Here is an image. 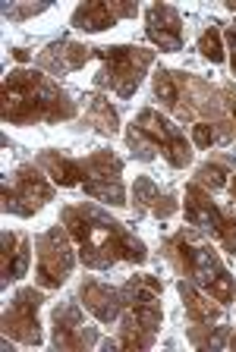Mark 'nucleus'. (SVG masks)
Returning a JSON list of instances; mask_svg holds the SVG:
<instances>
[{
  "label": "nucleus",
  "instance_id": "f257e3e1",
  "mask_svg": "<svg viewBox=\"0 0 236 352\" xmlns=\"http://www.w3.org/2000/svg\"><path fill=\"white\" fill-rule=\"evenodd\" d=\"M63 227L79 245V258L92 271H111L117 261L142 264L148 258L145 242L136 239L120 220L107 217L101 208L82 201V205L63 208Z\"/></svg>",
  "mask_w": 236,
  "mask_h": 352
},
{
  "label": "nucleus",
  "instance_id": "f03ea898",
  "mask_svg": "<svg viewBox=\"0 0 236 352\" xmlns=\"http://www.w3.org/2000/svg\"><path fill=\"white\" fill-rule=\"evenodd\" d=\"M76 117V101L51 76L38 69H13L3 79V123H60Z\"/></svg>",
  "mask_w": 236,
  "mask_h": 352
},
{
  "label": "nucleus",
  "instance_id": "7ed1b4c3",
  "mask_svg": "<svg viewBox=\"0 0 236 352\" xmlns=\"http://www.w3.org/2000/svg\"><path fill=\"white\" fill-rule=\"evenodd\" d=\"M164 255H167V261L173 264L183 277L186 274L195 277V283H199L214 302H221V305L233 302V296H236L233 277L224 271L221 258H217V252H214L211 245L199 242L192 233H177L164 245Z\"/></svg>",
  "mask_w": 236,
  "mask_h": 352
},
{
  "label": "nucleus",
  "instance_id": "20e7f679",
  "mask_svg": "<svg viewBox=\"0 0 236 352\" xmlns=\"http://www.w3.org/2000/svg\"><path fill=\"white\" fill-rule=\"evenodd\" d=\"M95 57L101 60L95 85L111 88L120 98H133L145 69L155 63V54L142 47H95Z\"/></svg>",
  "mask_w": 236,
  "mask_h": 352
},
{
  "label": "nucleus",
  "instance_id": "39448f33",
  "mask_svg": "<svg viewBox=\"0 0 236 352\" xmlns=\"http://www.w3.org/2000/svg\"><path fill=\"white\" fill-rule=\"evenodd\" d=\"M54 198V186L45 179V173L32 164L19 167L13 176L3 179V214L32 217Z\"/></svg>",
  "mask_w": 236,
  "mask_h": 352
},
{
  "label": "nucleus",
  "instance_id": "423d86ee",
  "mask_svg": "<svg viewBox=\"0 0 236 352\" xmlns=\"http://www.w3.org/2000/svg\"><path fill=\"white\" fill-rule=\"evenodd\" d=\"M79 164H82V189H85V195L101 198V201H107L114 208L126 205V192H123V183H120L123 164H120L117 154L95 151Z\"/></svg>",
  "mask_w": 236,
  "mask_h": 352
},
{
  "label": "nucleus",
  "instance_id": "0eeeda50",
  "mask_svg": "<svg viewBox=\"0 0 236 352\" xmlns=\"http://www.w3.org/2000/svg\"><path fill=\"white\" fill-rule=\"evenodd\" d=\"M69 239L60 227H51L47 233H41L35 239V255H38V283L45 289H57L67 283L69 271L76 264V255L69 249Z\"/></svg>",
  "mask_w": 236,
  "mask_h": 352
},
{
  "label": "nucleus",
  "instance_id": "6e6552de",
  "mask_svg": "<svg viewBox=\"0 0 236 352\" xmlns=\"http://www.w3.org/2000/svg\"><path fill=\"white\" fill-rule=\"evenodd\" d=\"M123 296H126L123 315L133 318L145 333L155 337L158 327H161V318H164V311H161V280L151 277V274L133 277L123 286Z\"/></svg>",
  "mask_w": 236,
  "mask_h": 352
},
{
  "label": "nucleus",
  "instance_id": "1a4fd4ad",
  "mask_svg": "<svg viewBox=\"0 0 236 352\" xmlns=\"http://www.w3.org/2000/svg\"><path fill=\"white\" fill-rule=\"evenodd\" d=\"M41 302H45V296L38 289H32V286L19 289L3 311V337L23 346H41V324H38Z\"/></svg>",
  "mask_w": 236,
  "mask_h": 352
},
{
  "label": "nucleus",
  "instance_id": "9d476101",
  "mask_svg": "<svg viewBox=\"0 0 236 352\" xmlns=\"http://www.w3.org/2000/svg\"><path fill=\"white\" fill-rule=\"evenodd\" d=\"M133 126H136V129H142L148 139L155 142L158 151L167 157L170 167H186V164L192 161V151H189V145H186L183 129H180V126H173L167 117H161L158 110L145 107L139 117L133 120Z\"/></svg>",
  "mask_w": 236,
  "mask_h": 352
},
{
  "label": "nucleus",
  "instance_id": "9b49d317",
  "mask_svg": "<svg viewBox=\"0 0 236 352\" xmlns=\"http://www.w3.org/2000/svg\"><path fill=\"white\" fill-rule=\"evenodd\" d=\"M54 346L57 349H89L98 343V330L82 318V308L76 302H63L54 308Z\"/></svg>",
  "mask_w": 236,
  "mask_h": 352
},
{
  "label": "nucleus",
  "instance_id": "f8f14e48",
  "mask_svg": "<svg viewBox=\"0 0 236 352\" xmlns=\"http://www.w3.org/2000/svg\"><path fill=\"white\" fill-rule=\"evenodd\" d=\"M145 22H148L145 25L148 38H151L161 51H170V54L183 51V19H180V13L173 7H167V3L148 7Z\"/></svg>",
  "mask_w": 236,
  "mask_h": 352
},
{
  "label": "nucleus",
  "instance_id": "ddd939ff",
  "mask_svg": "<svg viewBox=\"0 0 236 352\" xmlns=\"http://www.w3.org/2000/svg\"><path fill=\"white\" fill-rule=\"evenodd\" d=\"M79 296H82V305L89 308L101 324H114L126 308L123 286H120V289H111V286L101 283V280H85L82 289H79Z\"/></svg>",
  "mask_w": 236,
  "mask_h": 352
},
{
  "label": "nucleus",
  "instance_id": "4468645a",
  "mask_svg": "<svg viewBox=\"0 0 236 352\" xmlns=\"http://www.w3.org/2000/svg\"><path fill=\"white\" fill-rule=\"evenodd\" d=\"M89 60H95V47H85V44L60 38L57 44H51V47L38 57V66L51 76H67V73H73V69H82Z\"/></svg>",
  "mask_w": 236,
  "mask_h": 352
},
{
  "label": "nucleus",
  "instance_id": "2eb2a0df",
  "mask_svg": "<svg viewBox=\"0 0 236 352\" xmlns=\"http://www.w3.org/2000/svg\"><path fill=\"white\" fill-rule=\"evenodd\" d=\"M126 16H136V3H79L73 10V25L79 32H104Z\"/></svg>",
  "mask_w": 236,
  "mask_h": 352
},
{
  "label": "nucleus",
  "instance_id": "dca6fc26",
  "mask_svg": "<svg viewBox=\"0 0 236 352\" xmlns=\"http://www.w3.org/2000/svg\"><path fill=\"white\" fill-rule=\"evenodd\" d=\"M186 220H189V227L202 230V233H211V236H217V230L224 223V211L214 205L211 195L199 183H192L186 189Z\"/></svg>",
  "mask_w": 236,
  "mask_h": 352
},
{
  "label": "nucleus",
  "instance_id": "f3484780",
  "mask_svg": "<svg viewBox=\"0 0 236 352\" xmlns=\"http://www.w3.org/2000/svg\"><path fill=\"white\" fill-rule=\"evenodd\" d=\"M32 261V245L29 236L3 230V261H0V286H10L13 280L25 277Z\"/></svg>",
  "mask_w": 236,
  "mask_h": 352
},
{
  "label": "nucleus",
  "instance_id": "a211bd4d",
  "mask_svg": "<svg viewBox=\"0 0 236 352\" xmlns=\"http://www.w3.org/2000/svg\"><path fill=\"white\" fill-rule=\"evenodd\" d=\"M180 289V299H183V308H186V318L192 321V327H208V324H221L224 321V308L221 302L214 305L208 296H202L195 286L189 283V280H183V283L177 286Z\"/></svg>",
  "mask_w": 236,
  "mask_h": 352
},
{
  "label": "nucleus",
  "instance_id": "6ab92c4d",
  "mask_svg": "<svg viewBox=\"0 0 236 352\" xmlns=\"http://www.w3.org/2000/svg\"><path fill=\"white\" fill-rule=\"evenodd\" d=\"M133 198H136V211L139 214H155V217H170L177 214V198L170 192H161L155 186V179L139 176L133 186Z\"/></svg>",
  "mask_w": 236,
  "mask_h": 352
},
{
  "label": "nucleus",
  "instance_id": "aec40b11",
  "mask_svg": "<svg viewBox=\"0 0 236 352\" xmlns=\"http://www.w3.org/2000/svg\"><path fill=\"white\" fill-rule=\"evenodd\" d=\"M38 164L47 170V176H51L57 186H63V189H73V186H82V164L79 161H69V157H63L60 151H41L38 154Z\"/></svg>",
  "mask_w": 236,
  "mask_h": 352
},
{
  "label": "nucleus",
  "instance_id": "412c9836",
  "mask_svg": "<svg viewBox=\"0 0 236 352\" xmlns=\"http://www.w3.org/2000/svg\"><path fill=\"white\" fill-rule=\"evenodd\" d=\"M85 120H89V126H95L98 132H104V135H114V132L120 129V126H117V110H114L111 101H107V98H101V95H95L89 101Z\"/></svg>",
  "mask_w": 236,
  "mask_h": 352
},
{
  "label": "nucleus",
  "instance_id": "4be33fe9",
  "mask_svg": "<svg viewBox=\"0 0 236 352\" xmlns=\"http://www.w3.org/2000/svg\"><path fill=\"white\" fill-rule=\"evenodd\" d=\"M155 95L161 98V104L167 110H177L180 85H177V73H173V69H164V66H158V73H155Z\"/></svg>",
  "mask_w": 236,
  "mask_h": 352
},
{
  "label": "nucleus",
  "instance_id": "5701e85b",
  "mask_svg": "<svg viewBox=\"0 0 236 352\" xmlns=\"http://www.w3.org/2000/svg\"><path fill=\"white\" fill-rule=\"evenodd\" d=\"M126 142H129V148H133V154L139 157V161H155L158 157V145L148 139L142 129H136V126L126 129Z\"/></svg>",
  "mask_w": 236,
  "mask_h": 352
},
{
  "label": "nucleus",
  "instance_id": "b1692460",
  "mask_svg": "<svg viewBox=\"0 0 236 352\" xmlns=\"http://www.w3.org/2000/svg\"><path fill=\"white\" fill-rule=\"evenodd\" d=\"M199 51H202V57H208L211 63H224V57H227V54H224V44H221V32L214 29V25L202 32Z\"/></svg>",
  "mask_w": 236,
  "mask_h": 352
},
{
  "label": "nucleus",
  "instance_id": "393cba45",
  "mask_svg": "<svg viewBox=\"0 0 236 352\" xmlns=\"http://www.w3.org/2000/svg\"><path fill=\"white\" fill-rule=\"evenodd\" d=\"M199 186H211V189H221V186H227V167L224 164H205V167H199Z\"/></svg>",
  "mask_w": 236,
  "mask_h": 352
},
{
  "label": "nucleus",
  "instance_id": "a878e982",
  "mask_svg": "<svg viewBox=\"0 0 236 352\" xmlns=\"http://www.w3.org/2000/svg\"><path fill=\"white\" fill-rule=\"evenodd\" d=\"M217 239H221L224 249L236 258V214L224 211V223H221V230H217Z\"/></svg>",
  "mask_w": 236,
  "mask_h": 352
},
{
  "label": "nucleus",
  "instance_id": "bb28decb",
  "mask_svg": "<svg viewBox=\"0 0 236 352\" xmlns=\"http://www.w3.org/2000/svg\"><path fill=\"white\" fill-rule=\"evenodd\" d=\"M41 10H47V3H35V7H7L3 10V16H10V19H25V16H35V13H41Z\"/></svg>",
  "mask_w": 236,
  "mask_h": 352
},
{
  "label": "nucleus",
  "instance_id": "cd10ccee",
  "mask_svg": "<svg viewBox=\"0 0 236 352\" xmlns=\"http://www.w3.org/2000/svg\"><path fill=\"white\" fill-rule=\"evenodd\" d=\"M230 10L236 13V3H230ZM227 41H230V63H233V73H236V22L227 29Z\"/></svg>",
  "mask_w": 236,
  "mask_h": 352
},
{
  "label": "nucleus",
  "instance_id": "c85d7f7f",
  "mask_svg": "<svg viewBox=\"0 0 236 352\" xmlns=\"http://www.w3.org/2000/svg\"><path fill=\"white\" fill-rule=\"evenodd\" d=\"M13 57H16V60H23V63H25V60H29V51H23V47H19V51H13Z\"/></svg>",
  "mask_w": 236,
  "mask_h": 352
},
{
  "label": "nucleus",
  "instance_id": "c756f323",
  "mask_svg": "<svg viewBox=\"0 0 236 352\" xmlns=\"http://www.w3.org/2000/svg\"><path fill=\"white\" fill-rule=\"evenodd\" d=\"M230 192H233V198H236V176H233V183H230Z\"/></svg>",
  "mask_w": 236,
  "mask_h": 352
}]
</instances>
